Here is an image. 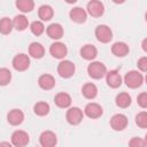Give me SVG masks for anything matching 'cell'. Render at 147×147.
Returning <instances> with one entry per match:
<instances>
[{
	"label": "cell",
	"mask_w": 147,
	"mask_h": 147,
	"mask_svg": "<svg viewBox=\"0 0 147 147\" xmlns=\"http://www.w3.org/2000/svg\"><path fill=\"white\" fill-rule=\"evenodd\" d=\"M87 74L90 77L94 78V79H101L103 76H106L107 74V68L102 62L99 61H94L92 63L88 64L87 67Z\"/></svg>",
	"instance_id": "1"
},
{
	"label": "cell",
	"mask_w": 147,
	"mask_h": 147,
	"mask_svg": "<svg viewBox=\"0 0 147 147\" xmlns=\"http://www.w3.org/2000/svg\"><path fill=\"white\" fill-rule=\"evenodd\" d=\"M142 82H144L142 75L139 71H136V70H131V71L126 72V75L124 77V83L130 88H137V87H139L142 84Z\"/></svg>",
	"instance_id": "2"
},
{
	"label": "cell",
	"mask_w": 147,
	"mask_h": 147,
	"mask_svg": "<svg viewBox=\"0 0 147 147\" xmlns=\"http://www.w3.org/2000/svg\"><path fill=\"white\" fill-rule=\"evenodd\" d=\"M95 37L100 42L107 44L113 39V32L108 25L101 24V25H98L95 29Z\"/></svg>",
	"instance_id": "3"
},
{
	"label": "cell",
	"mask_w": 147,
	"mask_h": 147,
	"mask_svg": "<svg viewBox=\"0 0 147 147\" xmlns=\"http://www.w3.org/2000/svg\"><path fill=\"white\" fill-rule=\"evenodd\" d=\"M75 64L69 61V60H64V61H61L57 65V72L61 77L63 78H69L71 77L74 74H75Z\"/></svg>",
	"instance_id": "4"
},
{
	"label": "cell",
	"mask_w": 147,
	"mask_h": 147,
	"mask_svg": "<svg viewBox=\"0 0 147 147\" xmlns=\"http://www.w3.org/2000/svg\"><path fill=\"white\" fill-rule=\"evenodd\" d=\"M11 144L15 146V147H25L28 144H29V134L25 132V131H22V130H17L15 131L13 134H11Z\"/></svg>",
	"instance_id": "5"
},
{
	"label": "cell",
	"mask_w": 147,
	"mask_h": 147,
	"mask_svg": "<svg viewBox=\"0 0 147 147\" xmlns=\"http://www.w3.org/2000/svg\"><path fill=\"white\" fill-rule=\"evenodd\" d=\"M65 118L68 121L69 124L71 125H77L82 122L83 119V111L80 108L78 107H72V108H69L68 111H67V115H65Z\"/></svg>",
	"instance_id": "6"
},
{
	"label": "cell",
	"mask_w": 147,
	"mask_h": 147,
	"mask_svg": "<svg viewBox=\"0 0 147 147\" xmlns=\"http://www.w3.org/2000/svg\"><path fill=\"white\" fill-rule=\"evenodd\" d=\"M30 65V59L26 54H17L13 59V67L17 71H24Z\"/></svg>",
	"instance_id": "7"
},
{
	"label": "cell",
	"mask_w": 147,
	"mask_h": 147,
	"mask_svg": "<svg viewBox=\"0 0 147 147\" xmlns=\"http://www.w3.org/2000/svg\"><path fill=\"white\" fill-rule=\"evenodd\" d=\"M39 142L41 147H55L57 142L56 134L53 131H44L39 137Z\"/></svg>",
	"instance_id": "8"
},
{
	"label": "cell",
	"mask_w": 147,
	"mask_h": 147,
	"mask_svg": "<svg viewBox=\"0 0 147 147\" xmlns=\"http://www.w3.org/2000/svg\"><path fill=\"white\" fill-rule=\"evenodd\" d=\"M110 126L115 131H122L127 126V117L123 114H116L110 118Z\"/></svg>",
	"instance_id": "9"
},
{
	"label": "cell",
	"mask_w": 147,
	"mask_h": 147,
	"mask_svg": "<svg viewBox=\"0 0 147 147\" xmlns=\"http://www.w3.org/2000/svg\"><path fill=\"white\" fill-rule=\"evenodd\" d=\"M49 53L52 56H54L55 59H63L67 53H68V49H67V46L63 44V42H60V41H56V42H53L49 47Z\"/></svg>",
	"instance_id": "10"
},
{
	"label": "cell",
	"mask_w": 147,
	"mask_h": 147,
	"mask_svg": "<svg viewBox=\"0 0 147 147\" xmlns=\"http://www.w3.org/2000/svg\"><path fill=\"white\" fill-rule=\"evenodd\" d=\"M103 11H105V7L101 1L92 0L87 3V13L92 17H100V16H102Z\"/></svg>",
	"instance_id": "11"
},
{
	"label": "cell",
	"mask_w": 147,
	"mask_h": 147,
	"mask_svg": "<svg viewBox=\"0 0 147 147\" xmlns=\"http://www.w3.org/2000/svg\"><path fill=\"white\" fill-rule=\"evenodd\" d=\"M84 113L87 117L90 118H98L102 115V107L95 102H90L85 106V109H84Z\"/></svg>",
	"instance_id": "12"
},
{
	"label": "cell",
	"mask_w": 147,
	"mask_h": 147,
	"mask_svg": "<svg viewBox=\"0 0 147 147\" xmlns=\"http://www.w3.org/2000/svg\"><path fill=\"white\" fill-rule=\"evenodd\" d=\"M106 80H107L108 86H110L113 88H117L122 84V77L117 70H110L109 72H107L106 74Z\"/></svg>",
	"instance_id": "13"
},
{
	"label": "cell",
	"mask_w": 147,
	"mask_h": 147,
	"mask_svg": "<svg viewBox=\"0 0 147 147\" xmlns=\"http://www.w3.org/2000/svg\"><path fill=\"white\" fill-rule=\"evenodd\" d=\"M24 119V114L21 109H11L7 115V121L11 125H20Z\"/></svg>",
	"instance_id": "14"
},
{
	"label": "cell",
	"mask_w": 147,
	"mask_h": 147,
	"mask_svg": "<svg viewBox=\"0 0 147 147\" xmlns=\"http://www.w3.org/2000/svg\"><path fill=\"white\" fill-rule=\"evenodd\" d=\"M70 18L76 23H84L87 17V13L85 9L80 7H75L70 10Z\"/></svg>",
	"instance_id": "15"
},
{
	"label": "cell",
	"mask_w": 147,
	"mask_h": 147,
	"mask_svg": "<svg viewBox=\"0 0 147 147\" xmlns=\"http://www.w3.org/2000/svg\"><path fill=\"white\" fill-rule=\"evenodd\" d=\"M111 52H113V54H114L115 56L123 57V56H125V55L129 54L130 48H129V46H127L125 42H123V41H117V42H115V44L111 46Z\"/></svg>",
	"instance_id": "16"
},
{
	"label": "cell",
	"mask_w": 147,
	"mask_h": 147,
	"mask_svg": "<svg viewBox=\"0 0 147 147\" xmlns=\"http://www.w3.org/2000/svg\"><path fill=\"white\" fill-rule=\"evenodd\" d=\"M38 84H39V86H40L42 90L48 91V90H52V88L54 87V85H55V79H54V77H53L52 75L44 74V75H41V76L39 77Z\"/></svg>",
	"instance_id": "17"
},
{
	"label": "cell",
	"mask_w": 147,
	"mask_h": 147,
	"mask_svg": "<svg viewBox=\"0 0 147 147\" xmlns=\"http://www.w3.org/2000/svg\"><path fill=\"white\" fill-rule=\"evenodd\" d=\"M96 55H98V49L95 48V46H93L91 44H87L80 48V56L85 60L91 61V60L95 59Z\"/></svg>",
	"instance_id": "18"
},
{
	"label": "cell",
	"mask_w": 147,
	"mask_h": 147,
	"mask_svg": "<svg viewBox=\"0 0 147 147\" xmlns=\"http://www.w3.org/2000/svg\"><path fill=\"white\" fill-rule=\"evenodd\" d=\"M55 105L60 108H68L71 105V96L65 92H60L54 98Z\"/></svg>",
	"instance_id": "19"
},
{
	"label": "cell",
	"mask_w": 147,
	"mask_h": 147,
	"mask_svg": "<svg viewBox=\"0 0 147 147\" xmlns=\"http://www.w3.org/2000/svg\"><path fill=\"white\" fill-rule=\"evenodd\" d=\"M47 34L49 38L52 39H60L63 36V28L61 24L59 23H52L48 28H47Z\"/></svg>",
	"instance_id": "20"
},
{
	"label": "cell",
	"mask_w": 147,
	"mask_h": 147,
	"mask_svg": "<svg viewBox=\"0 0 147 147\" xmlns=\"http://www.w3.org/2000/svg\"><path fill=\"white\" fill-rule=\"evenodd\" d=\"M29 54L34 59H41L45 54V48L40 42H31L29 46Z\"/></svg>",
	"instance_id": "21"
},
{
	"label": "cell",
	"mask_w": 147,
	"mask_h": 147,
	"mask_svg": "<svg viewBox=\"0 0 147 147\" xmlns=\"http://www.w3.org/2000/svg\"><path fill=\"white\" fill-rule=\"evenodd\" d=\"M29 21L24 15H16L13 20V28H15L18 31H23L28 28Z\"/></svg>",
	"instance_id": "22"
},
{
	"label": "cell",
	"mask_w": 147,
	"mask_h": 147,
	"mask_svg": "<svg viewBox=\"0 0 147 147\" xmlns=\"http://www.w3.org/2000/svg\"><path fill=\"white\" fill-rule=\"evenodd\" d=\"M82 93L86 99H94L98 94V87L92 83H87L83 86Z\"/></svg>",
	"instance_id": "23"
},
{
	"label": "cell",
	"mask_w": 147,
	"mask_h": 147,
	"mask_svg": "<svg viewBox=\"0 0 147 147\" xmlns=\"http://www.w3.org/2000/svg\"><path fill=\"white\" fill-rule=\"evenodd\" d=\"M53 8L48 5H42L40 6L39 10H38V15H39V18L41 21H49L52 17H53Z\"/></svg>",
	"instance_id": "24"
},
{
	"label": "cell",
	"mask_w": 147,
	"mask_h": 147,
	"mask_svg": "<svg viewBox=\"0 0 147 147\" xmlns=\"http://www.w3.org/2000/svg\"><path fill=\"white\" fill-rule=\"evenodd\" d=\"M116 105L119 108H127L131 105V96L129 95V93L122 92L119 94L116 95Z\"/></svg>",
	"instance_id": "25"
},
{
	"label": "cell",
	"mask_w": 147,
	"mask_h": 147,
	"mask_svg": "<svg viewBox=\"0 0 147 147\" xmlns=\"http://www.w3.org/2000/svg\"><path fill=\"white\" fill-rule=\"evenodd\" d=\"M33 111L36 115L38 116H45L49 113V105L47 102H44V101H39L34 105L33 107Z\"/></svg>",
	"instance_id": "26"
},
{
	"label": "cell",
	"mask_w": 147,
	"mask_h": 147,
	"mask_svg": "<svg viewBox=\"0 0 147 147\" xmlns=\"http://www.w3.org/2000/svg\"><path fill=\"white\" fill-rule=\"evenodd\" d=\"M16 7L22 13H30L34 7V2L32 0H17Z\"/></svg>",
	"instance_id": "27"
},
{
	"label": "cell",
	"mask_w": 147,
	"mask_h": 147,
	"mask_svg": "<svg viewBox=\"0 0 147 147\" xmlns=\"http://www.w3.org/2000/svg\"><path fill=\"white\" fill-rule=\"evenodd\" d=\"M11 29H13V21H10V18L3 17L0 20V32L2 34L10 33Z\"/></svg>",
	"instance_id": "28"
},
{
	"label": "cell",
	"mask_w": 147,
	"mask_h": 147,
	"mask_svg": "<svg viewBox=\"0 0 147 147\" xmlns=\"http://www.w3.org/2000/svg\"><path fill=\"white\" fill-rule=\"evenodd\" d=\"M11 80V72L7 68H0V85L6 86Z\"/></svg>",
	"instance_id": "29"
},
{
	"label": "cell",
	"mask_w": 147,
	"mask_h": 147,
	"mask_svg": "<svg viewBox=\"0 0 147 147\" xmlns=\"http://www.w3.org/2000/svg\"><path fill=\"white\" fill-rule=\"evenodd\" d=\"M30 30H31V32H32L34 36H40V34L44 33L45 26H44L42 22H40V21H34V22L31 23Z\"/></svg>",
	"instance_id": "30"
},
{
	"label": "cell",
	"mask_w": 147,
	"mask_h": 147,
	"mask_svg": "<svg viewBox=\"0 0 147 147\" xmlns=\"http://www.w3.org/2000/svg\"><path fill=\"white\" fill-rule=\"evenodd\" d=\"M136 123L139 127L141 129H146L147 127V113L146 111H141L136 116Z\"/></svg>",
	"instance_id": "31"
},
{
	"label": "cell",
	"mask_w": 147,
	"mask_h": 147,
	"mask_svg": "<svg viewBox=\"0 0 147 147\" xmlns=\"http://www.w3.org/2000/svg\"><path fill=\"white\" fill-rule=\"evenodd\" d=\"M129 147H146V141L141 138L133 137L129 141Z\"/></svg>",
	"instance_id": "32"
},
{
	"label": "cell",
	"mask_w": 147,
	"mask_h": 147,
	"mask_svg": "<svg viewBox=\"0 0 147 147\" xmlns=\"http://www.w3.org/2000/svg\"><path fill=\"white\" fill-rule=\"evenodd\" d=\"M137 101H138V105L141 108H146L147 107V93L146 92L140 93L138 95V98H137Z\"/></svg>",
	"instance_id": "33"
},
{
	"label": "cell",
	"mask_w": 147,
	"mask_h": 147,
	"mask_svg": "<svg viewBox=\"0 0 147 147\" xmlns=\"http://www.w3.org/2000/svg\"><path fill=\"white\" fill-rule=\"evenodd\" d=\"M138 68H139L142 72H145V71L147 70V57H146V56H142V57H140V59L138 60Z\"/></svg>",
	"instance_id": "34"
},
{
	"label": "cell",
	"mask_w": 147,
	"mask_h": 147,
	"mask_svg": "<svg viewBox=\"0 0 147 147\" xmlns=\"http://www.w3.org/2000/svg\"><path fill=\"white\" fill-rule=\"evenodd\" d=\"M0 147H13V146H11V144H9L7 141H1L0 142Z\"/></svg>",
	"instance_id": "35"
},
{
	"label": "cell",
	"mask_w": 147,
	"mask_h": 147,
	"mask_svg": "<svg viewBox=\"0 0 147 147\" xmlns=\"http://www.w3.org/2000/svg\"><path fill=\"white\" fill-rule=\"evenodd\" d=\"M146 42H147V39H144V41H142V48H144V51H145V52H147V47H146Z\"/></svg>",
	"instance_id": "36"
}]
</instances>
